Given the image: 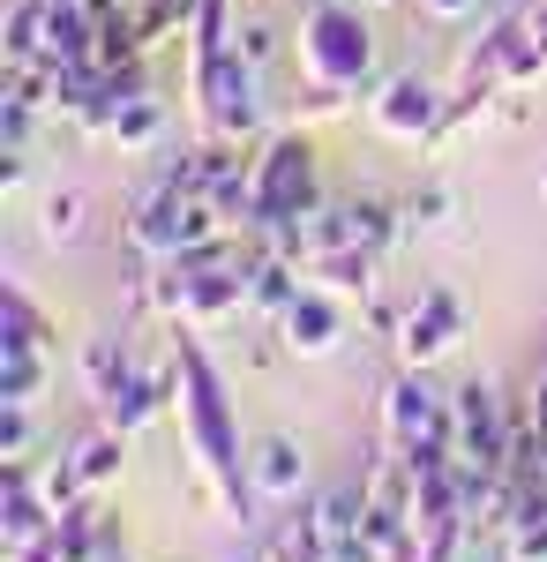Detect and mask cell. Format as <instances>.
<instances>
[{
  "label": "cell",
  "mask_w": 547,
  "mask_h": 562,
  "mask_svg": "<svg viewBox=\"0 0 547 562\" xmlns=\"http://www.w3.org/2000/svg\"><path fill=\"white\" fill-rule=\"evenodd\" d=\"M172 375H180L172 413H180V435H188L196 473H203V487L217 495V510H225V518L248 525V518H255L248 450H241V428H233V405H225V383H217L211 352L196 346V338H180V352H172Z\"/></svg>",
  "instance_id": "cell-1"
},
{
  "label": "cell",
  "mask_w": 547,
  "mask_h": 562,
  "mask_svg": "<svg viewBox=\"0 0 547 562\" xmlns=\"http://www.w3.org/2000/svg\"><path fill=\"white\" fill-rule=\"evenodd\" d=\"M300 90H368L376 83V23L360 0H315L293 31Z\"/></svg>",
  "instance_id": "cell-2"
},
{
  "label": "cell",
  "mask_w": 547,
  "mask_h": 562,
  "mask_svg": "<svg viewBox=\"0 0 547 562\" xmlns=\"http://www.w3.org/2000/svg\"><path fill=\"white\" fill-rule=\"evenodd\" d=\"M188 105H196V135L203 143H248L263 128V68L233 53H211V60H188Z\"/></svg>",
  "instance_id": "cell-3"
},
{
  "label": "cell",
  "mask_w": 547,
  "mask_h": 562,
  "mask_svg": "<svg viewBox=\"0 0 547 562\" xmlns=\"http://www.w3.org/2000/svg\"><path fill=\"white\" fill-rule=\"evenodd\" d=\"M323 211V180H315V143L308 128H278L255 143V233L286 225V217Z\"/></svg>",
  "instance_id": "cell-4"
},
{
  "label": "cell",
  "mask_w": 547,
  "mask_h": 562,
  "mask_svg": "<svg viewBox=\"0 0 547 562\" xmlns=\"http://www.w3.org/2000/svg\"><path fill=\"white\" fill-rule=\"evenodd\" d=\"M443 121H450V90L427 83V76H382L376 98H368V128L382 143H421V150H435Z\"/></svg>",
  "instance_id": "cell-5"
},
{
  "label": "cell",
  "mask_w": 547,
  "mask_h": 562,
  "mask_svg": "<svg viewBox=\"0 0 547 562\" xmlns=\"http://www.w3.org/2000/svg\"><path fill=\"white\" fill-rule=\"evenodd\" d=\"M382 442H390V450L450 442V390L427 383V368H398V375L382 383Z\"/></svg>",
  "instance_id": "cell-6"
},
{
  "label": "cell",
  "mask_w": 547,
  "mask_h": 562,
  "mask_svg": "<svg viewBox=\"0 0 547 562\" xmlns=\"http://www.w3.org/2000/svg\"><path fill=\"white\" fill-rule=\"evenodd\" d=\"M255 256L263 248H248L241 262H211V270L180 262V330H217V323L248 315L255 307Z\"/></svg>",
  "instance_id": "cell-7"
},
{
  "label": "cell",
  "mask_w": 547,
  "mask_h": 562,
  "mask_svg": "<svg viewBox=\"0 0 547 562\" xmlns=\"http://www.w3.org/2000/svg\"><path fill=\"white\" fill-rule=\"evenodd\" d=\"M450 450L465 465L503 473V458H510V397L503 390H488V383L450 390Z\"/></svg>",
  "instance_id": "cell-8"
},
{
  "label": "cell",
  "mask_w": 547,
  "mask_h": 562,
  "mask_svg": "<svg viewBox=\"0 0 547 562\" xmlns=\"http://www.w3.org/2000/svg\"><path fill=\"white\" fill-rule=\"evenodd\" d=\"M465 338V301L450 293V285H427L421 301L405 307V323H398V368H435L443 352Z\"/></svg>",
  "instance_id": "cell-9"
},
{
  "label": "cell",
  "mask_w": 547,
  "mask_h": 562,
  "mask_svg": "<svg viewBox=\"0 0 547 562\" xmlns=\"http://www.w3.org/2000/svg\"><path fill=\"white\" fill-rule=\"evenodd\" d=\"M278 346L293 360H331L345 346V301L323 293V285H300V301L278 315Z\"/></svg>",
  "instance_id": "cell-10"
},
{
  "label": "cell",
  "mask_w": 547,
  "mask_h": 562,
  "mask_svg": "<svg viewBox=\"0 0 547 562\" xmlns=\"http://www.w3.org/2000/svg\"><path fill=\"white\" fill-rule=\"evenodd\" d=\"M172 397H180V375H172V368H127V383L113 390V397H98V420L135 442L150 420L172 413Z\"/></svg>",
  "instance_id": "cell-11"
},
{
  "label": "cell",
  "mask_w": 547,
  "mask_h": 562,
  "mask_svg": "<svg viewBox=\"0 0 547 562\" xmlns=\"http://www.w3.org/2000/svg\"><path fill=\"white\" fill-rule=\"evenodd\" d=\"M53 525L60 518L45 510L31 465H8V473H0V548H8V555H31V548L53 540Z\"/></svg>",
  "instance_id": "cell-12"
},
{
  "label": "cell",
  "mask_w": 547,
  "mask_h": 562,
  "mask_svg": "<svg viewBox=\"0 0 547 562\" xmlns=\"http://www.w3.org/2000/svg\"><path fill=\"white\" fill-rule=\"evenodd\" d=\"M248 487H255V503H278V510H293L300 495H308V458H300L293 435L248 442Z\"/></svg>",
  "instance_id": "cell-13"
},
{
  "label": "cell",
  "mask_w": 547,
  "mask_h": 562,
  "mask_svg": "<svg viewBox=\"0 0 547 562\" xmlns=\"http://www.w3.org/2000/svg\"><path fill=\"white\" fill-rule=\"evenodd\" d=\"M495 562H547V480L510 495V518L495 532Z\"/></svg>",
  "instance_id": "cell-14"
},
{
  "label": "cell",
  "mask_w": 547,
  "mask_h": 562,
  "mask_svg": "<svg viewBox=\"0 0 547 562\" xmlns=\"http://www.w3.org/2000/svg\"><path fill=\"white\" fill-rule=\"evenodd\" d=\"M53 45V0H8L0 15V60L8 68H38Z\"/></svg>",
  "instance_id": "cell-15"
},
{
  "label": "cell",
  "mask_w": 547,
  "mask_h": 562,
  "mask_svg": "<svg viewBox=\"0 0 547 562\" xmlns=\"http://www.w3.org/2000/svg\"><path fill=\"white\" fill-rule=\"evenodd\" d=\"M376 278H382L376 248H331V256L308 262V285H323V293H337V301H368Z\"/></svg>",
  "instance_id": "cell-16"
},
{
  "label": "cell",
  "mask_w": 547,
  "mask_h": 562,
  "mask_svg": "<svg viewBox=\"0 0 547 562\" xmlns=\"http://www.w3.org/2000/svg\"><path fill=\"white\" fill-rule=\"evenodd\" d=\"M105 143H121V158H143V150H158L166 143V98L158 90H143V98H127L121 121H113V135Z\"/></svg>",
  "instance_id": "cell-17"
},
{
  "label": "cell",
  "mask_w": 547,
  "mask_h": 562,
  "mask_svg": "<svg viewBox=\"0 0 547 562\" xmlns=\"http://www.w3.org/2000/svg\"><path fill=\"white\" fill-rule=\"evenodd\" d=\"M255 562H337V555H331V540H323V525H315V510H300V518L270 525V540H263Z\"/></svg>",
  "instance_id": "cell-18"
},
{
  "label": "cell",
  "mask_w": 547,
  "mask_h": 562,
  "mask_svg": "<svg viewBox=\"0 0 547 562\" xmlns=\"http://www.w3.org/2000/svg\"><path fill=\"white\" fill-rule=\"evenodd\" d=\"M53 323L38 315V301L23 285H0V352H45Z\"/></svg>",
  "instance_id": "cell-19"
},
{
  "label": "cell",
  "mask_w": 547,
  "mask_h": 562,
  "mask_svg": "<svg viewBox=\"0 0 547 562\" xmlns=\"http://www.w3.org/2000/svg\"><path fill=\"white\" fill-rule=\"evenodd\" d=\"M68 450H76V473H83L90 495H105V487L121 480V465H127V435H113L105 420H98L83 442H68Z\"/></svg>",
  "instance_id": "cell-20"
},
{
  "label": "cell",
  "mask_w": 547,
  "mask_h": 562,
  "mask_svg": "<svg viewBox=\"0 0 547 562\" xmlns=\"http://www.w3.org/2000/svg\"><path fill=\"white\" fill-rule=\"evenodd\" d=\"M83 217H90L83 188H53V195L38 203V240L45 248H76V240H83Z\"/></svg>",
  "instance_id": "cell-21"
},
{
  "label": "cell",
  "mask_w": 547,
  "mask_h": 562,
  "mask_svg": "<svg viewBox=\"0 0 547 562\" xmlns=\"http://www.w3.org/2000/svg\"><path fill=\"white\" fill-rule=\"evenodd\" d=\"M300 285H308V270L300 262H278V256H255V315H286L300 301Z\"/></svg>",
  "instance_id": "cell-22"
},
{
  "label": "cell",
  "mask_w": 547,
  "mask_h": 562,
  "mask_svg": "<svg viewBox=\"0 0 547 562\" xmlns=\"http://www.w3.org/2000/svg\"><path fill=\"white\" fill-rule=\"evenodd\" d=\"M38 495H45V510H53V518H68V510H83L90 503V487H83V473H76V450H60V458H45L38 473Z\"/></svg>",
  "instance_id": "cell-23"
},
{
  "label": "cell",
  "mask_w": 547,
  "mask_h": 562,
  "mask_svg": "<svg viewBox=\"0 0 547 562\" xmlns=\"http://www.w3.org/2000/svg\"><path fill=\"white\" fill-rule=\"evenodd\" d=\"M76 368H83V390H90V397H113V390L127 383V368H135V360H127L121 338H90Z\"/></svg>",
  "instance_id": "cell-24"
},
{
  "label": "cell",
  "mask_w": 547,
  "mask_h": 562,
  "mask_svg": "<svg viewBox=\"0 0 547 562\" xmlns=\"http://www.w3.org/2000/svg\"><path fill=\"white\" fill-rule=\"evenodd\" d=\"M45 352H0V405H38Z\"/></svg>",
  "instance_id": "cell-25"
},
{
  "label": "cell",
  "mask_w": 547,
  "mask_h": 562,
  "mask_svg": "<svg viewBox=\"0 0 547 562\" xmlns=\"http://www.w3.org/2000/svg\"><path fill=\"white\" fill-rule=\"evenodd\" d=\"M31 442H38L31 405H0V465H31Z\"/></svg>",
  "instance_id": "cell-26"
},
{
  "label": "cell",
  "mask_w": 547,
  "mask_h": 562,
  "mask_svg": "<svg viewBox=\"0 0 547 562\" xmlns=\"http://www.w3.org/2000/svg\"><path fill=\"white\" fill-rule=\"evenodd\" d=\"M233 45H241V60H248V68H270V60H278V31H270V23L233 31Z\"/></svg>",
  "instance_id": "cell-27"
},
{
  "label": "cell",
  "mask_w": 547,
  "mask_h": 562,
  "mask_svg": "<svg viewBox=\"0 0 547 562\" xmlns=\"http://www.w3.org/2000/svg\"><path fill=\"white\" fill-rule=\"evenodd\" d=\"M293 113H300V128H308V121H337V113H345V90H308Z\"/></svg>",
  "instance_id": "cell-28"
},
{
  "label": "cell",
  "mask_w": 547,
  "mask_h": 562,
  "mask_svg": "<svg viewBox=\"0 0 547 562\" xmlns=\"http://www.w3.org/2000/svg\"><path fill=\"white\" fill-rule=\"evenodd\" d=\"M413 8H421L427 23H472L480 15V0H413Z\"/></svg>",
  "instance_id": "cell-29"
},
{
  "label": "cell",
  "mask_w": 547,
  "mask_h": 562,
  "mask_svg": "<svg viewBox=\"0 0 547 562\" xmlns=\"http://www.w3.org/2000/svg\"><path fill=\"white\" fill-rule=\"evenodd\" d=\"M525 38H533V53L547 60V0H540V8H525Z\"/></svg>",
  "instance_id": "cell-30"
},
{
  "label": "cell",
  "mask_w": 547,
  "mask_h": 562,
  "mask_svg": "<svg viewBox=\"0 0 547 562\" xmlns=\"http://www.w3.org/2000/svg\"><path fill=\"white\" fill-rule=\"evenodd\" d=\"M360 8H398V0H360Z\"/></svg>",
  "instance_id": "cell-31"
},
{
  "label": "cell",
  "mask_w": 547,
  "mask_h": 562,
  "mask_svg": "<svg viewBox=\"0 0 547 562\" xmlns=\"http://www.w3.org/2000/svg\"><path fill=\"white\" fill-rule=\"evenodd\" d=\"M308 8H315V0H308Z\"/></svg>",
  "instance_id": "cell-32"
}]
</instances>
